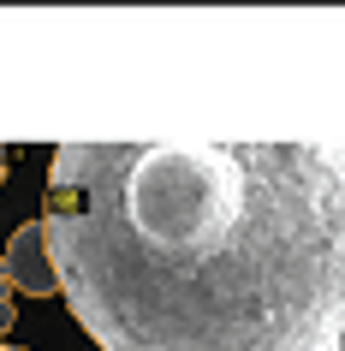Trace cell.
Returning a JSON list of instances; mask_svg holds the SVG:
<instances>
[{
	"label": "cell",
	"mask_w": 345,
	"mask_h": 351,
	"mask_svg": "<svg viewBox=\"0 0 345 351\" xmlns=\"http://www.w3.org/2000/svg\"><path fill=\"white\" fill-rule=\"evenodd\" d=\"M6 280L12 292H30V298H54L60 292V274H54V256H48V232L42 221H24L12 239H6Z\"/></svg>",
	"instance_id": "obj_2"
},
{
	"label": "cell",
	"mask_w": 345,
	"mask_h": 351,
	"mask_svg": "<svg viewBox=\"0 0 345 351\" xmlns=\"http://www.w3.org/2000/svg\"><path fill=\"white\" fill-rule=\"evenodd\" d=\"M0 179H6V149H0Z\"/></svg>",
	"instance_id": "obj_4"
},
{
	"label": "cell",
	"mask_w": 345,
	"mask_h": 351,
	"mask_svg": "<svg viewBox=\"0 0 345 351\" xmlns=\"http://www.w3.org/2000/svg\"><path fill=\"white\" fill-rule=\"evenodd\" d=\"M48 256L102 351H345V143H60Z\"/></svg>",
	"instance_id": "obj_1"
},
{
	"label": "cell",
	"mask_w": 345,
	"mask_h": 351,
	"mask_svg": "<svg viewBox=\"0 0 345 351\" xmlns=\"http://www.w3.org/2000/svg\"><path fill=\"white\" fill-rule=\"evenodd\" d=\"M0 351H19V346H0Z\"/></svg>",
	"instance_id": "obj_5"
},
{
	"label": "cell",
	"mask_w": 345,
	"mask_h": 351,
	"mask_svg": "<svg viewBox=\"0 0 345 351\" xmlns=\"http://www.w3.org/2000/svg\"><path fill=\"white\" fill-rule=\"evenodd\" d=\"M12 333V280H6V262H0V339Z\"/></svg>",
	"instance_id": "obj_3"
}]
</instances>
